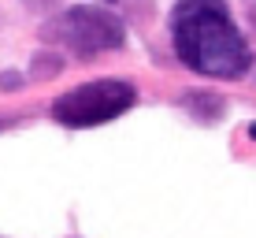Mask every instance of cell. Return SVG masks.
<instances>
[{
  "label": "cell",
  "instance_id": "3957f363",
  "mask_svg": "<svg viewBox=\"0 0 256 238\" xmlns=\"http://www.w3.org/2000/svg\"><path fill=\"white\" fill-rule=\"evenodd\" d=\"M134 86L119 82V78H96V82L74 86L70 93L52 101V119L64 127H96L122 116L134 104Z\"/></svg>",
  "mask_w": 256,
  "mask_h": 238
},
{
  "label": "cell",
  "instance_id": "6da1fadb",
  "mask_svg": "<svg viewBox=\"0 0 256 238\" xmlns=\"http://www.w3.org/2000/svg\"><path fill=\"white\" fill-rule=\"evenodd\" d=\"M174 52L208 78H242L252 67L249 41L234 26L226 0H178L171 12Z\"/></svg>",
  "mask_w": 256,
  "mask_h": 238
},
{
  "label": "cell",
  "instance_id": "277c9868",
  "mask_svg": "<svg viewBox=\"0 0 256 238\" xmlns=\"http://www.w3.org/2000/svg\"><path fill=\"white\" fill-rule=\"evenodd\" d=\"M19 86V75H0V90H15Z\"/></svg>",
  "mask_w": 256,
  "mask_h": 238
},
{
  "label": "cell",
  "instance_id": "7a4b0ae2",
  "mask_svg": "<svg viewBox=\"0 0 256 238\" xmlns=\"http://www.w3.org/2000/svg\"><path fill=\"white\" fill-rule=\"evenodd\" d=\"M41 38L78 52V56H96V52H112V49L126 45V26L112 12H104V8L78 4V8H67V12L52 15L41 26Z\"/></svg>",
  "mask_w": 256,
  "mask_h": 238
}]
</instances>
